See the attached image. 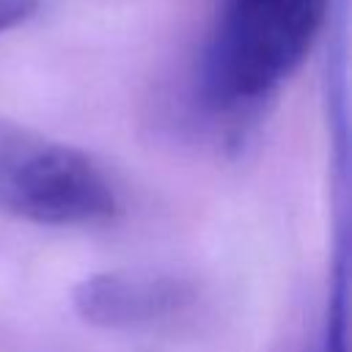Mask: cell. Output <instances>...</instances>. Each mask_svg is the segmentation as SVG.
<instances>
[{
	"label": "cell",
	"mask_w": 352,
	"mask_h": 352,
	"mask_svg": "<svg viewBox=\"0 0 352 352\" xmlns=\"http://www.w3.org/2000/svg\"><path fill=\"white\" fill-rule=\"evenodd\" d=\"M324 14L327 0H220L198 55L201 102L223 116L258 107L302 66Z\"/></svg>",
	"instance_id": "obj_1"
},
{
	"label": "cell",
	"mask_w": 352,
	"mask_h": 352,
	"mask_svg": "<svg viewBox=\"0 0 352 352\" xmlns=\"http://www.w3.org/2000/svg\"><path fill=\"white\" fill-rule=\"evenodd\" d=\"M0 209L36 226L82 228L113 220L121 201L85 151L0 121Z\"/></svg>",
	"instance_id": "obj_2"
},
{
	"label": "cell",
	"mask_w": 352,
	"mask_h": 352,
	"mask_svg": "<svg viewBox=\"0 0 352 352\" xmlns=\"http://www.w3.org/2000/svg\"><path fill=\"white\" fill-rule=\"evenodd\" d=\"M198 300V289L173 275L99 272L82 278L72 302L74 311L104 330H154L173 324Z\"/></svg>",
	"instance_id": "obj_3"
},
{
	"label": "cell",
	"mask_w": 352,
	"mask_h": 352,
	"mask_svg": "<svg viewBox=\"0 0 352 352\" xmlns=\"http://www.w3.org/2000/svg\"><path fill=\"white\" fill-rule=\"evenodd\" d=\"M38 11V0H0V33L25 25Z\"/></svg>",
	"instance_id": "obj_4"
},
{
	"label": "cell",
	"mask_w": 352,
	"mask_h": 352,
	"mask_svg": "<svg viewBox=\"0 0 352 352\" xmlns=\"http://www.w3.org/2000/svg\"><path fill=\"white\" fill-rule=\"evenodd\" d=\"M322 352H344V346H341V336H333V338L324 344Z\"/></svg>",
	"instance_id": "obj_5"
}]
</instances>
